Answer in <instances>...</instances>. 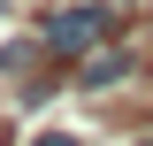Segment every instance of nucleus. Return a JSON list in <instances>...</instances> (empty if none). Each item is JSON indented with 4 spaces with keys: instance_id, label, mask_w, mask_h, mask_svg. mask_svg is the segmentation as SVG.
Returning <instances> with one entry per match:
<instances>
[{
    "instance_id": "nucleus-2",
    "label": "nucleus",
    "mask_w": 153,
    "mask_h": 146,
    "mask_svg": "<svg viewBox=\"0 0 153 146\" xmlns=\"http://www.w3.org/2000/svg\"><path fill=\"white\" fill-rule=\"evenodd\" d=\"M123 77H130V54L115 46V54H92V62H84V77H76V85H84V92H100V85H123Z\"/></svg>"
},
{
    "instance_id": "nucleus-4",
    "label": "nucleus",
    "mask_w": 153,
    "mask_h": 146,
    "mask_svg": "<svg viewBox=\"0 0 153 146\" xmlns=\"http://www.w3.org/2000/svg\"><path fill=\"white\" fill-rule=\"evenodd\" d=\"M146 146H153V138H146Z\"/></svg>"
},
{
    "instance_id": "nucleus-1",
    "label": "nucleus",
    "mask_w": 153,
    "mask_h": 146,
    "mask_svg": "<svg viewBox=\"0 0 153 146\" xmlns=\"http://www.w3.org/2000/svg\"><path fill=\"white\" fill-rule=\"evenodd\" d=\"M46 46H61V54H76V46H92V38H107V0H84V8H61V16H46Z\"/></svg>"
},
{
    "instance_id": "nucleus-3",
    "label": "nucleus",
    "mask_w": 153,
    "mask_h": 146,
    "mask_svg": "<svg viewBox=\"0 0 153 146\" xmlns=\"http://www.w3.org/2000/svg\"><path fill=\"white\" fill-rule=\"evenodd\" d=\"M38 146H69V138H38Z\"/></svg>"
}]
</instances>
